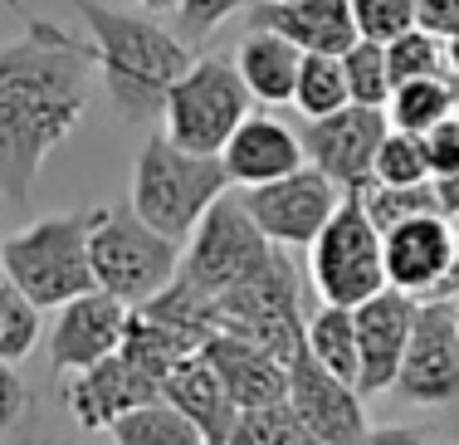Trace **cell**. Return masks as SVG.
Returning a JSON list of instances; mask_svg holds the SVG:
<instances>
[{
  "instance_id": "6da1fadb",
  "label": "cell",
  "mask_w": 459,
  "mask_h": 445,
  "mask_svg": "<svg viewBox=\"0 0 459 445\" xmlns=\"http://www.w3.org/2000/svg\"><path fill=\"white\" fill-rule=\"evenodd\" d=\"M93 103V45L45 15H25V35L0 45V196L25 205L49 152L83 123Z\"/></svg>"
},
{
  "instance_id": "7a4b0ae2",
  "label": "cell",
  "mask_w": 459,
  "mask_h": 445,
  "mask_svg": "<svg viewBox=\"0 0 459 445\" xmlns=\"http://www.w3.org/2000/svg\"><path fill=\"white\" fill-rule=\"evenodd\" d=\"M79 20L89 25L93 69L103 74V89L127 123H147L161 113L167 89L195 59L191 39L161 25L147 10H113L103 0H74Z\"/></svg>"
},
{
  "instance_id": "3957f363",
  "label": "cell",
  "mask_w": 459,
  "mask_h": 445,
  "mask_svg": "<svg viewBox=\"0 0 459 445\" xmlns=\"http://www.w3.org/2000/svg\"><path fill=\"white\" fill-rule=\"evenodd\" d=\"M230 191L225 161L211 157V152H186L177 147L167 133L142 143L137 161H133V211L152 231H161L167 240L186 245L191 231L201 225V215L211 211Z\"/></svg>"
},
{
  "instance_id": "277c9868",
  "label": "cell",
  "mask_w": 459,
  "mask_h": 445,
  "mask_svg": "<svg viewBox=\"0 0 459 445\" xmlns=\"http://www.w3.org/2000/svg\"><path fill=\"white\" fill-rule=\"evenodd\" d=\"M103 205L83 211H54L39 215L35 225L5 235V279L25 289L39 309L79 299L93 289V265H89V235Z\"/></svg>"
},
{
  "instance_id": "5b68a950",
  "label": "cell",
  "mask_w": 459,
  "mask_h": 445,
  "mask_svg": "<svg viewBox=\"0 0 459 445\" xmlns=\"http://www.w3.org/2000/svg\"><path fill=\"white\" fill-rule=\"evenodd\" d=\"M89 265H93V289H108L123 303H147L177 279L181 269V245L152 231L133 211V201H113L98 211L93 235H89Z\"/></svg>"
},
{
  "instance_id": "8992f818",
  "label": "cell",
  "mask_w": 459,
  "mask_h": 445,
  "mask_svg": "<svg viewBox=\"0 0 459 445\" xmlns=\"http://www.w3.org/2000/svg\"><path fill=\"white\" fill-rule=\"evenodd\" d=\"M303 328H308V318H303V284L283 249H274L249 279H239V284H230L225 294L211 299V333L249 338V343L269 347V353H279L283 362L303 347Z\"/></svg>"
},
{
  "instance_id": "52a82bcc",
  "label": "cell",
  "mask_w": 459,
  "mask_h": 445,
  "mask_svg": "<svg viewBox=\"0 0 459 445\" xmlns=\"http://www.w3.org/2000/svg\"><path fill=\"white\" fill-rule=\"evenodd\" d=\"M249 108H255V99H249L235 59L201 54V59L186 64V74L167 89V99H161V133L186 152H211V157H221V147L245 123Z\"/></svg>"
},
{
  "instance_id": "ba28073f",
  "label": "cell",
  "mask_w": 459,
  "mask_h": 445,
  "mask_svg": "<svg viewBox=\"0 0 459 445\" xmlns=\"http://www.w3.org/2000/svg\"><path fill=\"white\" fill-rule=\"evenodd\" d=\"M308 275L323 303L357 309L377 289H386V259H381V231L367 215L362 191H342L337 211L308 245Z\"/></svg>"
},
{
  "instance_id": "9c48e42d",
  "label": "cell",
  "mask_w": 459,
  "mask_h": 445,
  "mask_svg": "<svg viewBox=\"0 0 459 445\" xmlns=\"http://www.w3.org/2000/svg\"><path fill=\"white\" fill-rule=\"evenodd\" d=\"M274 249L279 245L255 225V215L245 211V201L221 196L201 215V225L191 231V240H186L177 279H186L195 294L215 299V294H225L230 284L249 279Z\"/></svg>"
},
{
  "instance_id": "30bf717a",
  "label": "cell",
  "mask_w": 459,
  "mask_h": 445,
  "mask_svg": "<svg viewBox=\"0 0 459 445\" xmlns=\"http://www.w3.org/2000/svg\"><path fill=\"white\" fill-rule=\"evenodd\" d=\"M391 392L425 411L459 401V299H415V323Z\"/></svg>"
},
{
  "instance_id": "8fae6325",
  "label": "cell",
  "mask_w": 459,
  "mask_h": 445,
  "mask_svg": "<svg viewBox=\"0 0 459 445\" xmlns=\"http://www.w3.org/2000/svg\"><path fill=\"white\" fill-rule=\"evenodd\" d=\"M381 259H386V284L411 299H455V225L440 211L411 215L381 231Z\"/></svg>"
},
{
  "instance_id": "7c38bea8",
  "label": "cell",
  "mask_w": 459,
  "mask_h": 445,
  "mask_svg": "<svg viewBox=\"0 0 459 445\" xmlns=\"http://www.w3.org/2000/svg\"><path fill=\"white\" fill-rule=\"evenodd\" d=\"M239 201H245V211L255 215V225L279 249H308L313 235L323 231V221L337 211V201H342V187H337L333 177H323L313 161H303L289 177L249 187Z\"/></svg>"
},
{
  "instance_id": "4fadbf2b",
  "label": "cell",
  "mask_w": 459,
  "mask_h": 445,
  "mask_svg": "<svg viewBox=\"0 0 459 445\" xmlns=\"http://www.w3.org/2000/svg\"><path fill=\"white\" fill-rule=\"evenodd\" d=\"M386 108H362L347 103L337 113L308 118V133H303V157L333 177L342 191H357L371 181V167H377V147L386 137Z\"/></svg>"
},
{
  "instance_id": "5bb4252c",
  "label": "cell",
  "mask_w": 459,
  "mask_h": 445,
  "mask_svg": "<svg viewBox=\"0 0 459 445\" xmlns=\"http://www.w3.org/2000/svg\"><path fill=\"white\" fill-rule=\"evenodd\" d=\"M289 406L323 445H357L367 436V406L352 382L327 372L308 347L289 357Z\"/></svg>"
},
{
  "instance_id": "9a60e30c",
  "label": "cell",
  "mask_w": 459,
  "mask_h": 445,
  "mask_svg": "<svg viewBox=\"0 0 459 445\" xmlns=\"http://www.w3.org/2000/svg\"><path fill=\"white\" fill-rule=\"evenodd\" d=\"M127 313H133V303L113 299L108 289H89V294L59 303L49 328V367L64 377L117 353L127 333Z\"/></svg>"
},
{
  "instance_id": "2e32d148",
  "label": "cell",
  "mask_w": 459,
  "mask_h": 445,
  "mask_svg": "<svg viewBox=\"0 0 459 445\" xmlns=\"http://www.w3.org/2000/svg\"><path fill=\"white\" fill-rule=\"evenodd\" d=\"M59 397L69 406V416L79 421L83 431H108L117 416H127L142 401H157L161 387L152 382L147 372H137L123 353H108L103 362L93 367H79V372H64L59 382Z\"/></svg>"
},
{
  "instance_id": "e0dca14e",
  "label": "cell",
  "mask_w": 459,
  "mask_h": 445,
  "mask_svg": "<svg viewBox=\"0 0 459 445\" xmlns=\"http://www.w3.org/2000/svg\"><path fill=\"white\" fill-rule=\"evenodd\" d=\"M357 323V353H362V377H357V392L362 397H381L396 382L401 353H406L411 323H415V299L401 289H377L371 299H362L352 309Z\"/></svg>"
},
{
  "instance_id": "ac0fdd59",
  "label": "cell",
  "mask_w": 459,
  "mask_h": 445,
  "mask_svg": "<svg viewBox=\"0 0 459 445\" xmlns=\"http://www.w3.org/2000/svg\"><path fill=\"white\" fill-rule=\"evenodd\" d=\"M221 161H225L230 187L249 191V187H264V181H279L289 171H299L308 157H303V137L289 123H279L274 113H255L249 108L245 123L221 147Z\"/></svg>"
},
{
  "instance_id": "d6986e66",
  "label": "cell",
  "mask_w": 459,
  "mask_h": 445,
  "mask_svg": "<svg viewBox=\"0 0 459 445\" xmlns=\"http://www.w3.org/2000/svg\"><path fill=\"white\" fill-rule=\"evenodd\" d=\"M201 353L211 357V367L221 372L225 392L235 397L239 411L269 406V401H289V362L269 347L235 338V333H211L201 343Z\"/></svg>"
},
{
  "instance_id": "ffe728a7",
  "label": "cell",
  "mask_w": 459,
  "mask_h": 445,
  "mask_svg": "<svg viewBox=\"0 0 459 445\" xmlns=\"http://www.w3.org/2000/svg\"><path fill=\"white\" fill-rule=\"evenodd\" d=\"M249 25L279 30L303 54H342L362 39L352 20V0H269V5H249Z\"/></svg>"
},
{
  "instance_id": "44dd1931",
  "label": "cell",
  "mask_w": 459,
  "mask_h": 445,
  "mask_svg": "<svg viewBox=\"0 0 459 445\" xmlns=\"http://www.w3.org/2000/svg\"><path fill=\"white\" fill-rule=\"evenodd\" d=\"M161 397H167L171 406H177L181 416L201 431L205 445H225L230 441V426H235L239 406H235V397L225 392L221 372L211 367V357H205L201 347L186 353L181 362L161 377Z\"/></svg>"
},
{
  "instance_id": "7402d4cb",
  "label": "cell",
  "mask_w": 459,
  "mask_h": 445,
  "mask_svg": "<svg viewBox=\"0 0 459 445\" xmlns=\"http://www.w3.org/2000/svg\"><path fill=\"white\" fill-rule=\"evenodd\" d=\"M299 59L303 49L293 39H283L279 30L269 25H249L235 45V69L245 79L249 99L255 103H293V83H299Z\"/></svg>"
},
{
  "instance_id": "603a6c76",
  "label": "cell",
  "mask_w": 459,
  "mask_h": 445,
  "mask_svg": "<svg viewBox=\"0 0 459 445\" xmlns=\"http://www.w3.org/2000/svg\"><path fill=\"white\" fill-rule=\"evenodd\" d=\"M195 347H201L195 333H186V328H177V323L157 318L152 309H142V303H137V309L127 313V333H123V347H117V353H123L137 372H147L152 382L161 387V377H167L186 353H195Z\"/></svg>"
},
{
  "instance_id": "cb8c5ba5",
  "label": "cell",
  "mask_w": 459,
  "mask_h": 445,
  "mask_svg": "<svg viewBox=\"0 0 459 445\" xmlns=\"http://www.w3.org/2000/svg\"><path fill=\"white\" fill-rule=\"evenodd\" d=\"M455 103H459V83L445 79V74H435V79H401V83H391L386 118L401 133H430L435 123L455 118Z\"/></svg>"
},
{
  "instance_id": "d4e9b609",
  "label": "cell",
  "mask_w": 459,
  "mask_h": 445,
  "mask_svg": "<svg viewBox=\"0 0 459 445\" xmlns=\"http://www.w3.org/2000/svg\"><path fill=\"white\" fill-rule=\"evenodd\" d=\"M303 347L318 357L327 372H337L342 382L357 387V377H362V353H357L352 309H342V303H323V309L308 318V328H303Z\"/></svg>"
},
{
  "instance_id": "484cf974",
  "label": "cell",
  "mask_w": 459,
  "mask_h": 445,
  "mask_svg": "<svg viewBox=\"0 0 459 445\" xmlns=\"http://www.w3.org/2000/svg\"><path fill=\"white\" fill-rule=\"evenodd\" d=\"M108 436H113V445H205L201 431H195L167 397L142 401L127 416H117L113 426H108Z\"/></svg>"
},
{
  "instance_id": "4316f807",
  "label": "cell",
  "mask_w": 459,
  "mask_h": 445,
  "mask_svg": "<svg viewBox=\"0 0 459 445\" xmlns=\"http://www.w3.org/2000/svg\"><path fill=\"white\" fill-rule=\"evenodd\" d=\"M347 74H342V54H303L299 59V83H293V108L303 118H323L347 108Z\"/></svg>"
},
{
  "instance_id": "83f0119b",
  "label": "cell",
  "mask_w": 459,
  "mask_h": 445,
  "mask_svg": "<svg viewBox=\"0 0 459 445\" xmlns=\"http://www.w3.org/2000/svg\"><path fill=\"white\" fill-rule=\"evenodd\" d=\"M225 445H323V441L303 426V416L289 401H269V406L239 411Z\"/></svg>"
},
{
  "instance_id": "f1b7e54d",
  "label": "cell",
  "mask_w": 459,
  "mask_h": 445,
  "mask_svg": "<svg viewBox=\"0 0 459 445\" xmlns=\"http://www.w3.org/2000/svg\"><path fill=\"white\" fill-rule=\"evenodd\" d=\"M39 333H45V309H39L25 289L0 279V357H5V362L30 357L39 343Z\"/></svg>"
},
{
  "instance_id": "f546056e",
  "label": "cell",
  "mask_w": 459,
  "mask_h": 445,
  "mask_svg": "<svg viewBox=\"0 0 459 445\" xmlns=\"http://www.w3.org/2000/svg\"><path fill=\"white\" fill-rule=\"evenodd\" d=\"M342 74H347V99L362 108H386L391 99V69H386V45L357 39L342 49Z\"/></svg>"
},
{
  "instance_id": "4dcf8cb0",
  "label": "cell",
  "mask_w": 459,
  "mask_h": 445,
  "mask_svg": "<svg viewBox=\"0 0 459 445\" xmlns=\"http://www.w3.org/2000/svg\"><path fill=\"white\" fill-rule=\"evenodd\" d=\"M386 69H391V83L401 79H435V74H445L450 79V64H445V39L430 35V30H406V35H396L386 45Z\"/></svg>"
},
{
  "instance_id": "1f68e13d",
  "label": "cell",
  "mask_w": 459,
  "mask_h": 445,
  "mask_svg": "<svg viewBox=\"0 0 459 445\" xmlns=\"http://www.w3.org/2000/svg\"><path fill=\"white\" fill-rule=\"evenodd\" d=\"M430 177L425 167V143L420 133H401V127H386L377 147V167H371V181H386V187H415V181Z\"/></svg>"
},
{
  "instance_id": "d6a6232c",
  "label": "cell",
  "mask_w": 459,
  "mask_h": 445,
  "mask_svg": "<svg viewBox=\"0 0 459 445\" xmlns=\"http://www.w3.org/2000/svg\"><path fill=\"white\" fill-rule=\"evenodd\" d=\"M357 191H362V205H367L371 221H377V231H386V225H396V221H411V215L435 211L430 177L415 181V187H386V181H367V187H357Z\"/></svg>"
},
{
  "instance_id": "836d02e7",
  "label": "cell",
  "mask_w": 459,
  "mask_h": 445,
  "mask_svg": "<svg viewBox=\"0 0 459 445\" xmlns=\"http://www.w3.org/2000/svg\"><path fill=\"white\" fill-rule=\"evenodd\" d=\"M352 20L362 39L391 45L396 35L420 25V0H352Z\"/></svg>"
},
{
  "instance_id": "e575fe53",
  "label": "cell",
  "mask_w": 459,
  "mask_h": 445,
  "mask_svg": "<svg viewBox=\"0 0 459 445\" xmlns=\"http://www.w3.org/2000/svg\"><path fill=\"white\" fill-rule=\"evenodd\" d=\"M235 10H245V0H181L177 25H181L186 39H205V35H215Z\"/></svg>"
},
{
  "instance_id": "d590c367",
  "label": "cell",
  "mask_w": 459,
  "mask_h": 445,
  "mask_svg": "<svg viewBox=\"0 0 459 445\" xmlns=\"http://www.w3.org/2000/svg\"><path fill=\"white\" fill-rule=\"evenodd\" d=\"M420 143H425V167H430V177L459 171V123L455 118H445V123H435L430 133H420Z\"/></svg>"
},
{
  "instance_id": "8d00e7d4",
  "label": "cell",
  "mask_w": 459,
  "mask_h": 445,
  "mask_svg": "<svg viewBox=\"0 0 459 445\" xmlns=\"http://www.w3.org/2000/svg\"><path fill=\"white\" fill-rule=\"evenodd\" d=\"M25 411H30L25 377L15 372V362H5V357H0V426H15Z\"/></svg>"
},
{
  "instance_id": "74e56055",
  "label": "cell",
  "mask_w": 459,
  "mask_h": 445,
  "mask_svg": "<svg viewBox=\"0 0 459 445\" xmlns=\"http://www.w3.org/2000/svg\"><path fill=\"white\" fill-rule=\"evenodd\" d=\"M420 30L440 39L459 35V0H420Z\"/></svg>"
},
{
  "instance_id": "f35d334b",
  "label": "cell",
  "mask_w": 459,
  "mask_h": 445,
  "mask_svg": "<svg viewBox=\"0 0 459 445\" xmlns=\"http://www.w3.org/2000/svg\"><path fill=\"white\" fill-rule=\"evenodd\" d=\"M357 445H435L420 426H367V436Z\"/></svg>"
},
{
  "instance_id": "ab89813d",
  "label": "cell",
  "mask_w": 459,
  "mask_h": 445,
  "mask_svg": "<svg viewBox=\"0 0 459 445\" xmlns=\"http://www.w3.org/2000/svg\"><path fill=\"white\" fill-rule=\"evenodd\" d=\"M430 191H435V211H440L445 221H459V171L430 177Z\"/></svg>"
},
{
  "instance_id": "60d3db41",
  "label": "cell",
  "mask_w": 459,
  "mask_h": 445,
  "mask_svg": "<svg viewBox=\"0 0 459 445\" xmlns=\"http://www.w3.org/2000/svg\"><path fill=\"white\" fill-rule=\"evenodd\" d=\"M435 445H459V401L440 406V431H435Z\"/></svg>"
},
{
  "instance_id": "b9f144b4",
  "label": "cell",
  "mask_w": 459,
  "mask_h": 445,
  "mask_svg": "<svg viewBox=\"0 0 459 445\" xmlns=\"http://www.w3.org/2000/svg\"><path fill=\"white\" fill-rule=\"evenodd\" d=\"M177 5H181V0H137V10H147V15H161V20L177 15Z\"/></svg>"
},
{
  "instance_id": "7bdbcfd3",
  "label": "cell",
  "mask_w": 459,
  "mask_h": 445,
  "mask_svg": "<svg viewBox=\"0 0 459 445\" xmlns=\"http://www.w3.org/2000/svg\"><path fill=\"white\" fill-rule=\"evenodd\" d=\"M445 64H450V79L459 83V35L445 39Z\"/></svg>"
},
{
  "instance_id": "ee69618b",
  "label": "cell",
  "mask_w": 459,
  "mask_h": 445,
  "mask_svg": "<svg viewBox=\"0 0 459 445\" xmlns=\"http://www.w3.org/2000/svg\"><path fill=\"white\" fill-rule=\"evenodd\" d=\"M0 279H5V235H0Z\"/></svg>"
},
{
  "instance_id": "f6af8a7d",
  "label": "cell",
  "mask_w": 459,
  "mask_h": 445,
  "mask_svg": "<svg viewBox=\"0 0 459 445\" xmlns=\"http://www.w3.org/2000/svg\"><path fill=\"white\" fill-rule=\"evenodd\" d=\"M455 269H459V225H455Z\"/></svg>"
},
{
  "instance_id": "bcb514c9",
  "label": "cell",
  "mask_w": 459,
  "mask_h": 445,
  "mask_svg": "<svg viewBox=\"0 0 459 445\" xmlns=\"http://www.w3.org/2000/svg\"><path fill=\"white\" fill-rule=\"evenodd\" d=\"M15 445H59V441H15Z\"/></svg>"
},
{
  "instance_id": "7dc6e473",
  "label": "cell",
  "mask_w": 459,
  "mask_h": 445,
  "mask_svg": "<svg viewBox=\"0 0 459 445\" xmlns=\"http://www.w3.org/2000/svg\"><path fill=\"white\" fill-rule=\"evenodd\" d=\"M245 5H269V0H245Z\"/></svg>"
},
{
  "instance_id": "c3c4849f",
  "label": "cell",
  "mask_w": 459,
  "mask_h": 445,
  "mask_svg": "<svg viewBox=\"0 0 459 445\" xmlns=\"http://www.w3.org/2000/svg\"><path fill=\"white\" fill-rule=\"evenodd\" d=\"M455 123H459V103H455Z\"/></svg>"
}]
</instances>
